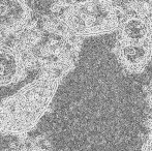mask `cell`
<instances>
[{"label":"cell","mask_w":152,"mask_h":151,"mask_svg":"<svg viewBox=\"0 0 152 151\" xmlns=\"http://www.w3.org/2000/svg\"><path fill=\"white\" fill-rule=\"evenodd\" d=\"M4 151H54V148L48 138L36 135L19 138Z\"/></svg>","instance_id":"obj_8"},{"label":"cell","mask_w":152,"mask_h":151,"mask_svg":"<svg viewBox=\"0 0 152 151\" xmlns=\"http://www.w3.org/2000/svg\"><path fill=\"white\" fill-rule=\"evenodd\" d=\"M87 0H53L52 6H51V10H56L61 9V8L70 7V6H75L81 4L83 2H86Z\"/></svg>","instance_id":"obj_10"},{"label":"cell","mask_w":152,"mask_h":151,"mask_svg":"<svg viewBox=\"0 0 152 151\" xmlns=\"http://www.w3.org/2000/svg\"><path fill=\"white\" fill-rule=\"evenodd\" d=\"M32 21L28 0H0V42H6Z\"/></svg>","instance_id":"obj_4"},{"label":"cell","mask_w":152,"mask_h":151,"mask_svg":"<svg viewBox=\"0 0 152 151\" xmlns=\"http://www.w3.org/2000/svg\"><path fill=\"white\" fill-rule=\"evenodd\" d=\"M145 94H146V101L148 107L152 110V80L148 83L145 88Z\"/></svg>","instance_id":"obj_12"},{"label":"cell","mask_w":152,"mask_h":151,"mask_svg":"<svg viewBox=\"0 0 152 151\" xmlns=\"http://www.w3.org/2000/svg\"><path fill=\"white\" fill-rule=\"evenodd\" d=\"M4 44L21 55L29 69L65 78L78 63L83 39L72 34L51 14L31 21Z\"/></svg>","instance_id":"obj_1"},{"label":"cell","mask_w":152,"mask_h":151,"mask_svg":"<svg viewBox=\"0 0 152 151\" xmlns=\"http://www.w3.org/2000/svg\"><path fill=\"white\" fill-rule=\"evenodd\" d=\"M124 12L144 19L152 26V0H120Z\"/></svg>","instance_id":"obj_9"},{"label":"cell","mask_w":152,"mask_h":151,"mask_svg":"<svg viewBox=\"0 0 152 151\" xmlns=\"http://www.w3.org/2000/svg\"><path fill=\"white\" fill-rule=\"evenodd\" d=\"M64 27L82 39L117 31L125 12L113 0H87L81 4L51 10Z\"/></svg>","instance_id":"obj_3"},{"label":"cell","mask_w":152,"mask_h":151,"mask_svg":"<svg viewBox=\"0 0 152 151\" xmlns=\"http://www.w3.org/2000/svg\"><path fill=\"white\" fill-rule=\"evenodd\" d=\"M117 40L132 44H152V26L140 17L125 14L117 29Z\"/></svg>","instance_id":"obj_7"},{"label":"cell","mask_w":152,"mask_h":151,"mask_svg":"<svg viewBox=\"0 0 152 151\" xmlns=\"http://www.w3.org/2000/svg\"><path fill=\"white\" fill-rule=\"evenodd\" d=\"M113 53L124 71L138 75L146 69L151 61L152 44H132L117 40Z\"/></svg>","instance_id":"obj_5"},{"label":"cell","mask_w":152,"mask_h":151,"mask_svg":"<svg viewBox=\"0 0 152 151\" xmlns=\"http://www.w3.org/2000/svg\"><path fill=\"white\" fill-rule=\"evenodd\" d=\"M147 128H148V133L145 139V142L143 144L142 151H152V119H148L146 122Z\"/></svg>","instance_id":"obj_11"},{"label":"cell","mask_w":152,"mask_h":151,"mask_svg":"<svg viewBox=\"0 0 152 151\" xmlns=\"http://www.w3.org/2000/svg\"><path fill=\"white\" fill-rule=\"evenodd\" d=\"M64 78L49 73L39 76L14 95L0 101V133L26 136L49 111Z\"/></svg>","instance_id":"obj_2"},{"label":"cell","mask_w":152,"mask_h":151,"mask_svg":"<svg viewBox=\"0 0 152 151\" xmlns=\"http://www.w3.org/2000/svg\"><path fill=\"white\" fill-rule=\"evenodd\" d=\"M29 69L12 46L0 42V87L18 84L27 77Z\"/></svg>","instance_id":"obj_6"}]
</instances>
